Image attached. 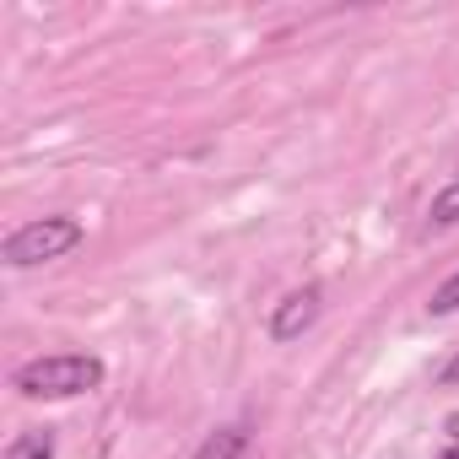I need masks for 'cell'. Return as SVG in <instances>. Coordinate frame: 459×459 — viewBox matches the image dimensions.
I'll use <instances>...</instances> for the list:
<instances>
[{
    "mask_svg": "<svg viewBox=\"0 0 459 459\" xmlns=\"http://www.w3.org/2000/svg\"><path fill=\"white\" fill-rule=\"evenodd\" d=\"M103 357L92 351H55V357H33L12 373V389L28 394V400H76V394H92L103 384Z\"/></svg>",
    "mask_w": 459,
    "mask_h": 459,
    "instance_id": "1",
    "label": "cell"
},
{
    "mask_svg": "<svg viewBox=\"0 0 459 459\" xmlns=\"http://www.w3.org/2000/svg\"><path fill=\"white\" fill-rule=\"evenodd\" d=\"M87 227L76 216H39V221H22L17 233L0 244V260L12 271H33V265H49V260H65L76 244H82Z\"/></svg>",
    "mask_w": 459,
    "mask_h": 459,
    "instance_id": "2",
    "label": "cell"
},
{
    "mask_svg": "<svg viewBox=\"0 0 459 459\" xmlns=\"http://www.w3.org/2000/svg\"><path fill=\"white\" fill-rule=\"evenodd\" d=\"M319 314H325V287L308 281V287H292V292L271 308V325H265V330H271V341H298Z\"/></svg>",
    "mask_w": 459,
    "mask_h": 459,
    "instance_id": "3",
    "label": "cell"
},
{
    "mask_svg": "<svg viewBox=\"0 0 459 459\" xmlns=\"http://www.w3.org/2000/svg\"><path fill=\"white\" fill-rule=\"evenodd\" d=\"M249 454V432L244 427H216L200 448H195V459H244Z\"/></svg>",
    "mask_w": 459,
    "mask_h": 459,
    "instance_id": "4",
    "label": "cell"
},
{
    "mask_svg": "<svg viewBox=\"0 0 459 459\" xmlns=\"http://www.w3.org/2000/svg\"><path fill=\"white\" fill-rule=\"evenodd\" d=\"M6 459H55V432H49V427L17 432V437L6 443Z\"/></svg>",
    "mask_w": 459,
    "mask_h": 459,
    "instance_id": "5",
    "label": "cell"
},
{
    "mask_svg": "<svg viewBox=\"0 0 459 459\" xmlns=\"http://www.w3.org/2000/svg\"><path fill=\"white\" fill-rule=\"evenodd\" d=\"M427 221H432V227H459V178H454V184H443V189L432 195Z\"/></svg>",
    "mask_w": 459,
    "mask_h": 459,
    "instance_id": "6",
    "label": "cell"
},
{
    "mask_svg": "<svg viewBox=\"0 0 459 459\" xmlns=\"http://www.w3.org/2000/svg\"><path fill=\"white\" fill-rule=\"evenodd\" d=\"M427 314H432V319H448V314H459V271H454V276H448V281H443V287L432 292Z\"/></svg>",
    "mask_w": 459,
    "mask_h": 459,
    "instance_id": "7",
    "label": "cell"
},
{
    "mask_svg": "<svg viewBox=\"0 0 459 459\" xmlns=\"http://www.w3.org/2000/svg\"><path fill=\"white\" fill-rule=\"evenodd\" d=\"M437 384H448V389H454V384H459V351H454V357H448V362H443V373H437Z\"/></svg>",
    "mask_w": 459,
    "mask_h": 459,
    "instance_id": "8",
    "label": "cell"
},
{
    "mask_svg": "<svg viewBox=\"0 0 459 459\" xmlns=\"http://www.w3.org/2000/svg\"><path fill=\"white\" fill-rule=\"evenodd\" d=\"M437 459H459V437H454V443H448V448H443Z\"/></svg>",
    "mask_w": 459,
    "mask_h": 459,
    "instance_id": "9",
    "label": "cell"
}]
</instances>
